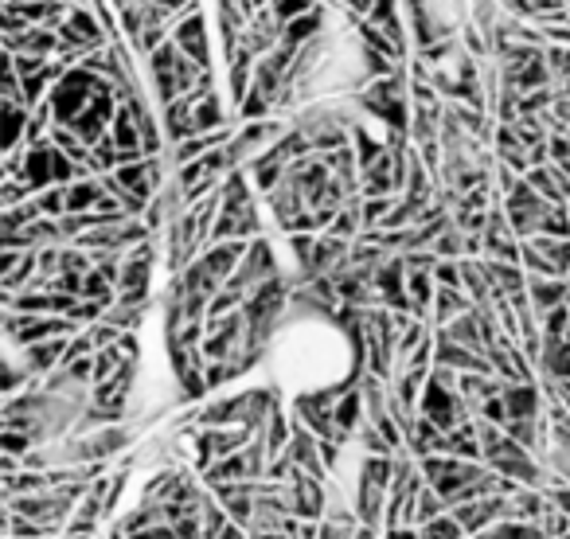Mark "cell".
Returning <instances> with one entry per match:
<instances>
[{
    "mask_svg": "<svg viewBox=\"0 0 570 539\" xmlns=\"http://www.w3.org/2000/svg\"><path fill=\"white\" fill-rule=\"evenodd\" d=\"M149 75H153V90H157L161 106H172V102L188 98V94L200 86V79H204V71L172 40L161 43V47L149 55Z\"/></svg>",
    "mask_w": 570,
    "mask_h": 539,
    "instance_id": "obj_1",
    "label": "cell"
},
{
    "mask_svg": "<svg viewBox=\"0 0 570 539\" xmlns=\"http://www.w3.org/2000/svg\"><path fill=\"white\" fill-rule=\"evenodd\" d=\"M82 325L75 317H32V313H12L4 309V336L12 348H28V344H43L55 336H79Z\"/></svg>",
    "mask_w": 570,
    "mask_h": 539,
    "instance_id": "obj_2",
    "label": "cell"
},
{
    "mask_svg": "<svg viewBox=\"0 0 570 539\" xmlns=\"http://www.w3.org/2000/svg\"><path fill=\"white\" fill-rule=\"evenodd\" d=\"M418 415H426L438 430L449 434V430H457L465 418H473V411H469V403L461 399L457 387H449L438 375H430V379H426V391H422V403H418Z\"/></svg>",
    "mask_w": 570,
    "mask_h": 539,
    "instance_id": "obj_3",
    "label": "cell"
},
{
    "mask_svg": "<svg viewBox=\"0 0 570 539\" xmlns=\"http://www.w3.org/2000/svg\"><path fill=\"white\" fill-rule=\"evenodd\" d=\"M153 254H157L153 239L125 254L122 282H118V301H125V305H149V290H153V262H157Z\"/></svg>",
    "mask_w": 570,
    "mask_h": 539,
    "instance_id": "obj_4",
    "label": "cell"
},
{
    "mask_svg": "<svg viewBox=\"0 0 570 539\" xmlns=\"http://www.w3.org/2000/svg\"><path fill=\"white\" fill-rule=\"evenodd\" d=\"M172 43L200 67V71H207L211 67V47H207V28H204V12H200V0L188 8V12H180L176 16V28H172Z\"/></svg>",
    "mask_w": 570,
    "mask_h": 539,
    "instance_id": "obj_5",
    "label": "cell"
},
{
    "mask_svg": "<svg viewBox=\"0 0 570 539\" xmlns=\"http://www.w3.org/2000/svg\"><path fill=\"white\" fill-rule=\"evenodd\" d=\"M289 504H293V516L321 524L328 508V481L309 477L305 469H293V477H289Z\"/></svg>",
    "mask_w": 570,
    "mask_h": 539,
    "instance_id": "obj_6",
    "label": "cell"
},
{
    "mask_svg": "<svg viewBox=\"0 0 570 539\" xmlns=\"http://www.w3.org/2000/svg\"><path fill=\"white\" fill-rule=\"evenodd\" d=\"M453 520L465 528V536H481L485 528L508 520V497H481V500H469V504H457L449 508Z\"/></svg>",
    "mask_w": 570,
    "mask_h": 539,
    "instance_id": "obj_7",
    "label": "cell"
},
{
    "mask_svg": "<svg viewBox=\"0 0 570 539\" xmlns=\"http://www.w3.org/2000/svg\"><path fill=\"white\" fill-rule=\"evenodd\" d=\"M4 51L51 59V55H59V32H55V28H24V32H16V36H4Z\"/></svg>",
    "mask_w": 570,
    "mask_h": 539,
    "instance_id": "obj_8",
    "label": "cell"
},
{
    "mask_svg": "<svg viewBox=\"0 0 570 539\" xmlns=\"http://www.w3.org/2000/svg\"><path fill=\"white\" fill-rule=\"evenodd\" d=\"M485 278L492 282V297H516L528 290V274L520 262H496V258H481Z\"/></svg>",
    "mask_w": 570,
    "mask_h": 539,
    "instance_id": "obj_9",
    "label": "cell"
},
{
    "mask_svg": "<svg viewBox=\"0 0 570 539\" xmlns=\"http://www.w3.org/2000/svg\"><path fill=\"white\" fill-rule=\"evenodd\" d=\"M504 387H508V379H500V375L461 372V379H457V391H461V399L469 403V411H473V415H477V407H485L489 399L504 395Z\"/></svg>",
    "mask_w": 570,
    "mask_h": 539,
    "instance_id": "obj_10",
    "label": "cell"
},
{
    "mask_svg": "<svg viewBox=\"0 0 570 539\" xmlns=\"http://www.w3.org/2000/svg\"><path fill=\"white\" fill-rule=\"evenodd\" d=\"M528 184L547 204H570V176L559 165H539L528 172Z\"/></svg>",
    "mask_w": 570,
    "mask_h": 539,
    "instance_id": "obj_11",
    "label": "cell"
},
{
    "mask_svg": "<svg viewBox=\"0 0 570 539\" xmlns=\"http://www.w3.org/2000/svg\"><path fill=\"white\" fill-rule=\"evenodd\" d=\"M504 403H508V415L512 418H539L547 411V399H543L539 383H508L504 387Z\"/></svg>",
    "mask_w": 570,
    "mask_h": 539,
    "instance_id": "obj_12",
    "label": "cell"
},
{
    "mask_svg": "<svg viewBox=\"0 0 570 539\" xmlns=\"http://www.w3.org/2000/svg\"><path fill=\"white\" fill-rule=\"evenodd\" d=\"M477 305H473V297L465 290H449V286H438L434 293V309H430V321L438 325V329H446L453 325L457 317H465V313H473Z\"/></svg>",
    "mask_w": 570,
    "mask_h": 539,
    "instance_id": "obj_13",
    "label": "cell"
},
{
    "mask_svg": "<svg viewBox=\"0 0 570 539\" xmlns=\"http://www.w3.org/2000/svg\"><path fill=\"white\" fill-rule=\"evenodd\" d=\"M528 293L535 313H551L555 305H567L570 297V278H528Z\"/></svg>",
    "mask_w": 570,
    "mask_h": 539,
    "instance_id": "obj_14",
    "label": "cell"
},
{
    "mask_svg": "<svg viewBox=\"0 0 570 539\" xmlns=\"http://www.w3.org/2000/svg\"><path fill=\"white\" fill-rule=\"evenodd\" d=\"M196 102L192 98H180V102H172V106H164V137L172 141V145H180V141H188V137H196Z\"/></svg>",
    "mask_w": 570,
    "mask_h": 539,
    "instance_id": "obj_15",
    "label": "cell"
},
{
    "mask_svg": "<svg viewBox=\"0 0 570 539\" xmlns=\"http://www.w3.org/2000/svg\"><path fill=\"white\" fill-rule=\"evenodd\" d=\"M446 332L449 340H457V344H465V348H473V352L485 356V332H481V321H477V309L465 313V317H457L453 325H446Z\"/></svg>",
    "mask_w": 570,
    "mask_h": 539,
    "instance_id": "obj_16",
    "label": "cell"
},
{
    "mask_svg": "<svg viewBox=\"0 0 570 539\" xmlns=\"http://www.w3.org/2000/svg\"><path fill=\"white\" fill-rule=\"evenodd\" d=\"M473 539H547V532L539 528V524H520V520H500V524H492L485 528L481 536Z\"/></svg>",
    "mask_w": 570,
    "mask_h": 539,
    "instance_id": "obj_17",
    "label": "cell"
},
{
    "mask_svg": "<svg viewBox=\"0 0 570 539\" xmlns=\"http://www.w3.org/2000/svg\"><path fill=\"white\" fill-rule=\"evenodd\" d=\"M449 512V500L438 493V489H422L418 493V504H414V528H422V524H430V520H438V516H446Z\"/></svg>",
    "mask_w": 570,
    "mask_h": 539,
    "instance_id": "obj_18",
    "label": "cell"
},
{
    "mask_svg": "<svg viewBox=\"0 0 570 539\" xmlns=\"http://www.w3.org/2000/svg\"><path fill=\"white\" fill-rule=\"evenodd\" d=\"M196 133H215V129H223L227 118H223V106H219V94H207L196 102Z\"/></svg>",
    "mask_w": 570,
    "mask_h": 539,
    "instance_id": "obj_19",
    "label": "cell"
},
{
    "mask_svg": "<svg viewBox=\"0 0 570 539\" xmlns=\"http://www.w3.org/2000/svg\"><path fill=\"white\" fill-rule=\"evenodd\" d=\"M539 235L547 239H570V208L567 204H551L547 215L539 219Z\"/></svg>",
    "mask_w": 570,
    "mask_h": 539,
    "instance_id": "obj_20",
    "label": "cell"
},
{
    "mask_svg": "<svg viewBox=\"0 0 570 539\" xmlns=\"http://www.w3.org/2000/svg\"><path fill=\"white\" fill-rule=\"evenodd\" d=\"M36 204L47 219H63L67 215V184H55V188H43L36 196Z\"/></svg>",
    "mask_w": 570,
    "mask_h": 539,
    "instance_id": "obj_21",
    "label": "cell"
},
{
    "mask_svg": "<svg viewBox=\"0 0 570 539\" xmlns=\"http://www.w3.org/2000/svg\"><path fill=\"white\" fill-rule=\"evenodd\" d=\"M422 539H469V536H465V528L453 520V512H446V516L422 524Z\"/></svg>",
    "mask_w": 570,
    "mask_h": 539,
    "instance_id": "obj_22",
    "label": "cell"
},
{
    "mask_svg": "<svg viewBox=\"0 0 570 539\" xmlns=\"http://www.w3.org/2000/svg\"><path fill=\"white\" fill-rule=\"evenodd\" d=\"M539 528L547 532V539H563V536H570V512H563V508H555V504L547 500V512H543Z\"/></svg>",
    "mask_w": 570,
    "mask_h": 539,
    "instance_id": "obj_23",
    "label": "cell"
},
{
    "mask_svg": "<svg viewBox=\"0 0 570 539\" xmlns=\"http://www.w3.org/2000/svg\"><path fill=\"white\" fill-rule=\"evenodd\" d=\"M547 67H551V75H555V86L563 90V83L570 79V47L551 43V47H547Z\"/></svg>",
    "mask_w": 570,
    "mask_h": 539,
    "instance_id": "obj_24",
    "label": "cell"
},
{
    "mask_svg": "<svg viewBox=\"0 0 570 539\" xmlns=\"http://www.w3.org/2000/svg\"><path fill=\"white\" fill-rule=\"evenodd\" d=\"M36 446H40L36 434H28V430H4V446H0V450L12 457H28Z\"/></svg>",
    "mask_w": 570,
    "mask_h": 539,
    "instance_id": "obj_25",
    "label": "cell"
},
{
    "mask_svg": "<svg viewBox=\"0 0 570 539\" xmlns=\"http://www.w3.org/2000/svg\"><path fill=\"white\" fill-rule=\"evenodd\" d=\"M270 8H274V16L289 24V20H297V16H305L309 8H317V0H270Z\"/></svg>",
    "mask_w": 570,
    "mask_h": 539,
    "instance_id": "obj_26",
    "label": "cell"
},
{
    "mask_svg": "<svg viewBox=\"0 0 570 539\" xmlns=\"http://www.w3.org/2000/svg\"><path fill=\"white\" fill-rule=\"evenodd\" d=\"M207 539H250V532H246L243 524H235V520H231L223 532H215V536H207Z\"/></svg>",
    "mask_w": 570,
    "mask_h": 539,
    "instance_id": "obj_27",
    "label": "cell"
},
{
    "mask_svg": "<svg viewBox=\"0 0 570 539\" xmlns=\"http://www.w3.org/2000/svg\"><path fill=\"white\" fill-rule=\"evenodd\" d=\"M4 4H24V0H4Z\"/></svg>",
    "mask_w": 570,
    "mask_h": 539,
    "instance_id": "obj_28",
    "label": "cell"
},
{
    "mask_svg": "<svg viewBox=\"0 0 570 539\" xmlns=\"http://www.w3.org/2000/svg\"><path fill=\"white\" fill-rule=\"evenodd\" d=\"M563 539H570V536H563Z\"/></svg>",
    "mask_w": 570,
    "mask_h": 539,
    "instance_id": "obj_29",
    "label": "cell"
},
{
    "mask_svg": "<svg viewBox=\"0 0 570 539\" xmlns=\"http://www.w3.org/2000/svg\"><path fill=\"white\" fill-rule=\"evenodd\" d=\"M469 539H473V536H469Z\"/></svg>",
    "mask_w": 570,
    "mask_h": 539,
    "instance_id": "obj_30",
    "label": "cell"
}]
</instances>
